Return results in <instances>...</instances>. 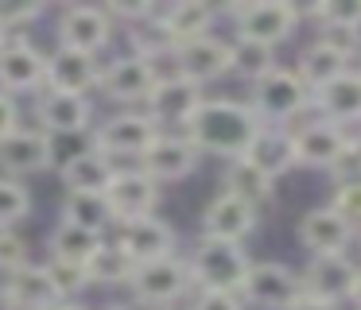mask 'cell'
Returning <instances> with one entry per match:
<instances>
[{"instance_id": "603a6c76", "label": "cell", "mask_w": 361, "mask_h": 310, "mask_svg": "<svg viewBox=\"0 0 361 310\" xmlns=\"http://www.w3.org/2000/svg\"><path fill=\"white\" fill-rule=\"evenodd\" d=\"M156 23L164 31V39L171 46H187L195 39L214 35V23H218V8L206 4V0H175V4H159Z\"/></svg>"}, {"instance_id": "e0dca14e", "label": "cell", "mask_w": 361, "mask_h": 310, "mask_svg": "<svg viewBox=\"0 0 361 310\" xmlns=\"http://www.w3.org/2000/svg\"><path fill=\"white\" fill-rule=\"evenodd\" d=\"M202 101H206L202 85L187 82V78H167V82H156L144 113H148L164 132H183L195 120L198 108H202Z\"/></svg>"}, {"instance_id": "7bdbcfd3", "label": "cell", "mask_w": 361, "mask_h": 310, "mask_svg": "<svg viewBox=\"0 0 361 310\" xmlns=\"http://www.w3.org/2000/svg\"><path fill=\"white\" fill-rule=\"evenodd\" d=\"M16 128H24V108H20V97L0 89V140H8Z\"/></svg>"}, {"instance_id": "7a4b0ae2", "label": "cell", "mask_w": 361, "mask_h": 310, "mask_svg": "<svg viewBox=\"0 0 361 310\" xmlns=\"http://www.w3.org/2000/svg\"><path fill=\"white\" fill-rule=\"evenodd\" d=\"M245 101H249L252 113L260 116V124H268V128H291V120L314 113V93L295 74V66H276L268 78L249 85Z\"/></svg>"}, {"instance_id": "d6a6232c", "label": "cell", "mask_w": 361, "mask_h": 310, "mask_svg": "<svg viewBox=\"0 0 361 310\" xmlns=\"http://www.w3.org/2000/svg\"><path fill=\"white\" fill-rule=\"evenodd\" d=\"M303 16H311L319 31H342V35H361V0H319Z\"/></svg>"}, {"instance_id": "ee69618b", "label": "cell", "mask_w": 361, "mask_h": 310, "mask_svg": "<svg viewBox=\"0 0 361 310\" xmlns=\"http://www.w3.org/2000/svg\"><path fill=\"white\" fill-rule=\"evenodd\" d=\"M291 310H342L338 302H326V299H314V294H303Z\"/></svg>"}, {"instance_id": "f1b7e54d", "label": "cell", "mask_w": 361, "mask_h": 310, "mask_svg": "<svg viewBox=\"0 0 361 310\" xmlns=\"http://www.w3.org/2000/svg\"><path fill=\"white\" fill-rule=\"evenodd\" d=\"M221 190L241 198V202H249V206H257V209L272 206V198H276V182L264 170L252 167L249 159H229L226 163V170H221Z\"/></svg>"}, {"instance_id": "9c48e42d", "label": "cell", "mask_w": 361, "mask_h": 310, "mask_svg": "<svg viewBox=\"0 0 361 310\" xmlns=\"http://www.w3.org/2000/svg\"><path fill=\"white\" fill-rule=\"evenodd\" d=\"M0 89L12 97L47 89V51L32 43V35L0 39Z\"/></svg>"}, {"instance_id": "9a60e30c", "label": "cell", "mask_w": 361, "mask_h": 310, "mask_svg": "<svg viewBox=\"0 0 361 310\" xmlns=\"http://www.w3.org/2000/svg\"><path fill=\"white\" fill-rule=\"evenodd\" d=\"M257 229H260V209L241 202V198H233V194H226V190L214 194L206 202L202 217H198V237L233 240V244H245Z\"/></svg>"}, {"instance_id": "816d5d0a", "label": "cell", "mask_w": 361, "mask_h": 310, "mask_svg": "<svg viewBox=\"0 0 361 310\" xmlns=\"http://www.w3.org/2000/svg\"><path fill=\"white\" fill-rule=\"evenodd\" d=\"M357 140H361V132H357Z\"/></svg>"}, {"instance_id": "d6986e66", "label": "cell", "mask_w": 361, "mask_h": 310, "mask_svg": "<svg viewBox=\"0 0 361 310\" xmlns=\"http://www.w3.org/2000/svg\"><path fill=\"white\" fill-rule=\"evenodd\" d=\"M102 66L105 62L97 58V54L71 51V46L55 43L47 51V89L90 97V93H97V85H102Z\"/></svg>"}, {"instance_id": "bcb514c9", "label": "cell", "mask_w": 361, "mask_h": 310, "mask_svg": "<svg viewBox=\"0 0 361 310\" xmlns=\"http://www.w3.org/2000/svg\"><path fill=\"white\" fill-rule=\"evenodd\" d=\"M350 302L361 310V268H357V283H353V294H350Z\"/></svg>"}, {"instance_id": "44dd1931", "label": "cell", "mask_w": 361, "mask_h": 310, "mask_svg": "<svg viewBox=\"0 0 361 310\" xmlns=\"http://www.w3.org/2000/svg\"><path fill=\"white\" fill-rule=\"evenodd\" d=\"M295 132V155L299 167H314V170H330V163L345 151V144L353 140L350 128H338V124L322 120V116H311L303 124H291Z\"/></svg>"}, {"instance_id": "836d02e7", "label": "cell", "mask_w": 361, "mask_h": 310, "mask_svg": "<svg viewBox=\"0 0 361 310\" xmlns=\"http://www.w3.org/2000/svg\"><path fill=\"white\" fill-rule=\"evenodd\" d=\"M233 43V74L241 82L257 85L260 78H268L280 62H276V51L264 43H249V39H229Z\"/></svg>"}, {"instance_id": "d590c367", "label": "cell", "mask_w": 361, "mask_h": 310, "mask_svg": "<svg viewBox=\"0 0 361 310\" xmlns=\"http://www.w3.org/2000/svg\"><path fill=\"white\" fill-rule=\"evenodd\" d=\"M43 264H47L51 279H55L59 294H63L66 302H78L82 294L90 291V271L86 264H71V260H55V256H43Z\"/></svg>"}, {"instance_id": "4fadbf2b", "label": "cell", "mask_w": 361, "mask_h": 310, "mask_svg": "<svg viewBox=\"0 0 361 310\" xmlns=\"http://www.w3.org/2000/svg\"><path fill=\"white\" fill-rule=\"evenodd\" d=\"M121 248L128 252V260L140 268V264H156L167 256H179V232L171 221H164L159 213L140 217V221H125L109 232Z\"/></svg>"}, {"instance_id": "74e56055", "label": "cell", "mask_w": 361, "mask_h": 310, "mask_svg": "<svg viewBox=\"0 0 361 310\" xmlns=\"http://www.w3.org/2000/svg\"><path fill=\"white\" fill-rule=\"evenodd\" d=\"M39 16H43V4H0V39L27 35V27Z\"/></svg>"}, {"instance_id": "5b68a950", "label": "cell", "mask_w": 361, "mask_h": 310, "mask_svg": "<svg viewBox=\"0 0 361 310\" xmlns=\"http://www.w3.org/2000/svg\"><path fill=\"white\" fill-rule=\"evenodd\" d=\"M190 294H195V275H190L187 256L140 264L128 283V302H136L140 310H171Z\"/></svg>"}, {"instance_id": "b9f144b4", "label": "cell", "mask_w": 361, "mask_h": 310, "mask_svg": "<svg viewBox=\"0 0 361 310\" xmlns=\"http://www.w3.org/2000/svg\"><path fill=\"white\" fill-rule=\"evenodd\" d=\"M330 206H334L338 213L345 217V221L357 225V232H361V182L334 186V194H330Z\"/></svg>"}, {"instance_id": "60d3db41", "label": "cell", "mask_w": 361, "mask_h": 310, "mask_svg": "<svg viewBox=\"0 0 361 310\" xmlns=\"http://www.w3.org/2000/svg\"><path fill=\"white\" fill-rule=\"evenodd\" d=\"M187 310H249L237 291H195Z\"/></svg>"}, {"instance_id": "4316f807", "label": "cell", "mask_w": 361, "mask_h": 310, "mask_svg": "<svg viewBox=\"0 0 361 310\" xmlns=\"http://www.w3.org/2000/svg\"><path fill=\"white\" fill-rule=\"evenodd\" d=\"M314 116L338 124V128H350L361 124V70H345L342 78H334L330 85L314 89Z\"/></svg>"}, {"instance_id": "f35d334b", "label": "cell", "mask_w": 361, "mask_h": 310, "mask_svg": "<svg viewBox=\"0 0 361 310\" xmlns=\"http://www.w3.org/2000/svg\"><path fill=\"white\" fill-rule=\"evenodd\" d=\"M105 12H109V20L117 23V27L125 23V27L133 31V27H140V23L156 20L159 4H152V0H109V4H105Z\"/></svg>"}, {"instance_id": "e575fe53", "label": "cell", "mask_w": 361, "mask_h": 310, "mask_svg": "<svg viewBox=\"0 0 361 310\" xmlns=\"http://www.w3.org/2000/svg\"><path fill=\"white\" fill-rule=\"evenodd\" d=\"M32 213V190L20 178L0 175V229H20Z\"/></svg>"}, {"instance_id": "484cf974", "label": "cell", "mask_w": 361, "mask_h": 310, "mask_svg": "<svg viewBox=\"0 0 361 310\" xmlns=\"http://www.w3.org/2000/svg\"><path fill=\"white\" fill-rule=\"evenodd\" d=\"M55 170H59V182H63V194H105L113 175L121 170V163H113L109 155H102L90 144L66 163H59Z\"/></svg>"}, {"instance_id": "4dcf8cb0", "label": "cell", "mask_w": 361, "mask_h": 310, "mask_svg": "<svg viewBox=\"0 0 361 310\" xmlns=\"http://www.w3.org/2000/svg\"><path fill=\"white\" fill-rule=\"evenodd\" d=\"M59 221L74 225V229H86V232H97V237H109L113 232V213H109L105 194H63Z\"/></svg>"}, {"instance_id": "8992f818", "label": "cell", "mask_w": 361, "mask_h": 310, "mask_svg": "<svg viewBox=\"0 0 361 310\" xmlns=\"http://www.w3.org/2000/svg\"><path fill=\"white\" fill-rule=\"evenodd\" d=\"M226 16L233 20V39H249V43L280 46L303 23V8L291 0H245V4H229Z\"/></svg>"}, {"instance_id": "8fae6325", "label": "cell", "mask_w": 361, "mask_h": 310, "mask_svg": "<svg viewBox=\"0 0 361 310\" xmlns=\"http://www.w3.org/2000/svg\"><path fill=\"white\" fill-rule=\"evenodd\" d=\"M245 306L257 310H291L303 299V279L295 268L280 260H252V271L241 287Z\"/></svg>"}, {"instance_id": "30bf717a", "label": "cell", "mask_w": 361, "mask_h": 310, "mask_svg": "<svg viewBox=\"0 0 361 310\" xmlns=\"http://www.w3.org/2000/svg\"><path fill=\"white\" fill-rule=\"evenodd\" d=\"M113 35H117V23L109 20L105 4H66L55 20L59 46L86 51V54H97V58L109 51Z\"/></svg>"}, {"instance_id": "f546056e", "label": "cell", "mask_w": 361, "mask_h": 310, "mask_svg": "<svg viewBox=\"0 0 361 310\" xmlns=\"http://www.w3.org/2000/svg\"><path fill=\"white\" fill-rule=\"evenodd\" d=\"M86 271H90V291H94V287H105V291H117L121 287V291H128L136 264L128 260V252L117 244V240L105 237L102 248L94 252V260L86 264Z\"/></svg>"}, {"instance_id": "5bb4252c", "label": "cell", "mask_w": 361, "mask_h": 310, "mask_svg": "<svg viewBox=\"0 0 361 310\" xmlns=\"http://www.w3.org/2000/svg\"><path fill=\"white\" fill-rule=\"evenodd\" d=\"M51 167H55V144L35 124H24L8 140H0V175L27 182V178L43 175Z\"/></svg>"}, {"instance_id": "7402d4cb", "label": "cell", "mask_w": 361, "mask_h": 310, "mask_svg": "<svg viewBox=\"0 0 361 310\" xmlns=\"http://www.w3.org/2000/svg\"><path fill=\"white\" fill-rule=\"evenodd\" d=\"M179 70L187 82L195 85H214L221 78L233 74V43L221 35H206V39H195V43L179 46Z\"/></svg>"}, {"instance_id": "1f68e13d", "label": "cell", "mask_w": 361, "mask_h": 310, "mask_svg": "<svg viewBox=\"0 0 361 310\" xmlns=\"http://www.w3.org/2000/svg\"><path fill=\"white\" fill-rule=\"evenodd\" d=\"M102 240L105 237H97V232H86V229H74V225H66V221H55V229H51V237H47V256L71 260V264H90L94 252L102 248Z\"/></svg>"}, {"instance_id": "ffe728a7", "label": "cell", "mask_w": 361, "mask_h": 310, "mask_svg": "<svg viewBox=\"0 0 361 310\" xmlns=\"http://www.w3.org/2000/svg\"><path fill=\"white\" fill-rule=\"evenodd\" d=\"M198 163H202V155H198V147L190 144L183 132H159V140L144 151L140 167L148 170L159 186H171V182H183V178L195 175Z\"/></svg>"}, {"instance_id": "ac0fdd59", "label": "cell", "mask_w": 361, "mask_h": 310, "mask_svg": "<svg viewBox=\"0 0 361 310\" xmlns=\"http://www.w3.org/2000/svg\"><path fill=\"white\" fill-rule=\"evenodd\" d=\"M299 244L307 248V256H334L350 252V244L357 240V225L345 221L334 206H314L299 217Z\"/></svg>"}, {"instance_id": "c3c4849f", "label": "cell", "mask_w": 361, "mask_h": 310, "mask_svg": "<svg viewBox=\"0 0 361 310\" xmlns=\"http://www.w3.org/2000/svg\"><path fill=\"white\" fill-rule=\"evenodd\" d=\"M0 310H16V306H12V299L4 294V287H0Z\"/></svg>"}, {"instance_id": "6da1fadb", "label": "cell", "mask_w": 361, "mask_h": 310, "mask_svg": "<svg viewBox=\"0 0 361 310\" xmlns=\"http://www.w3.org/2000/svg\"><path fill=\"white\" fill-rule=\"evenodd\" d=\"M260 116L252 113L249 101L241 97H210L206 93L202 108L195 120L183 128V136L198 147V155H214V159H245L252 140L260 136Z\"/></svg>"}, {"instance_id": "7c38bea8", "label": "cell", "mask_w": 361, "mask_h": 310, "mask_svg": "<svg viewBox=\"0 0 361 310\" xmlns=\"http://www.w3.org/2000/svg\"><path fill=\"white\" fill-rule=\"evenodd\" d=\"M97 124L94 97H78V93H55L43 89L35 97V128H43L47 136H90Z\"/></svg>"}, {"instance_id": "8d00e7d4", "label": "cell", "mask_w": 361, "mask_h": 310, "mask_svg": "<svg viewBox=\"0 0 361 310\" xmlns=\"http://www.w3.org/2000/svg\"><path fill=\"white\" fill-rule=\"evenodd\" d=\"M32 264V240L20 229H0V279Z\"/></svg>"}, {"instance_id": "83f0119b", "label": "cell", "mask_w": 361, "mask_h": 310, "mask_svg": "<svg viewBox=\"0 0 361 310\" xmlns=\"http://www.w3.org/2000/svg\"><path fill=\"white\" fill-rule=\"evenodd\" d=\"M245 159L252 163L257 170H264L272 182H280L283 175L299 167V155H295V132L291 128H260V136L252 140V147L245 151Z\"/></svg>"}, {"instance_id": "f5cc1de1", "label": "cell", "mask_w": 361, "mask_h": 310, "mask_svg": "<svg viewBox=\"0 0 361 310\" xmlns=\"http://www.w3.org/2000/svg\"><path fill=\"white\" fill-rule=\"evenodd\" d=\"M357 240H361V232H357Z\"/></svg>"}, {"instance_id": "7dc6e473", "label": "cell", "mask_w": 361, "mask_h": 310, "mask_svg": "<svg viewBox=\"0 0 361 310\" xmlns=\"http://www.w3.org/2000/svg\"><path fill=\"white\" fill-rule=\"evenodd\" d=\"M55 310H90V306H86V302H59Z\"/></svg>"}, {"instance_id": "ba28073f", "label": "cell", "mask_w": 361, "mask_h": 310, "mask_svg": "<svg viewBox=\"0 0 361 310\" xmlns=\"http://www.w3.org/2000/svg\"><path fill=\"white\" fill-rule=\"evenodd\" d=\"M105 202H109L113 213V229L125 221H140V217H152L164 202V186L140 167V163H128L113 175L109 190H105Z\"/></svg>"}, {"instance_id": "52a82bcc", "label": "cell", "mask_w": 361, "mask_h": 310, "mask_svg": "<svg viewBox=\"0 0 361 310\" xmlns=\"http://www.w3.org/2000/svg\"><path fill=\"white\" fill-rule=\"evenodd\" d=\"M156 89V74H152L148 58L136 51H117L113 58H105L102 66V93L105 101H113L117 108H144Z\"/></svg>"}, {"instance_id": "cb8c5ba5", "label": "cell", "mask_w": 361, "mask_h": 310, "mask_svg": "<svg viewBox=\"0 0 361 310\" xmlns=\"http://www.w3.org/2000/svg\"><path fill=\"white\" fill-rule=\"evenodd\" d=\"M353 66H357V54H350L330 35H314V43H307L295 58V74L311 85V93L322 89V85H330L334 78H342L345 70H353Z\"/></svg>"}, {"instance_id": "d4e9b609", "label": "cell", "mask_w": 361, "mask_h": 310, "mask_svg": "<svg viewBox=\"0 0 361 310\" xmlns=\"http://www.w3.org/2000/svg\"><path fill=\"white\" fill-rule=\"evenodd\" d=\"M0 287H4V294L12 299L16 310H55L59 302H66L63 294H59V287H55V279H51V271L43 260H32L20 271L4 275Z\"/></svg>"}, {"instance_id": "3957f363", "label": "cell", "mask_w": 361, "mask_h": 310, "mask_svg": "<svg viewBox=\"0 0 361 310\" xmlns=\"http://www.w3.org/2000/svg\"><path fill=\"white\" fill-rule=\"evenodd\" d=\"M159 132L164 128L144 108H113V113L97 116L94 132H90V144L102 155H109L113 163L128 167V163L144 159V151L159 140Z\"/></svg>"}, {"instance_id": "ab89813d", "label": "cell", "mask_w": 361, "mask_h": 310, "mask_svg": "<svg viewBox=\"0 0 361 310\" xmlns=\"http://www.w3.org/2000/svg\"><path fill=\"white\" fill-rule=\"evenodd\" d=\"M330 182L334 186H345V182H361V140H357V132H353V140L345 144V151L338 155L334 163H330Z\"/></svg>"}, {"instance_id": "277c9868", "label": "cell", "mask_w": 361, "mask_h": 310, "mask_svg": "<svg viewBox=\"0 0 361 310\" xmlns=\"http://www.w3.org/2000/svg\"><path fill=\"white\" fill-rule=\"evenodd\" d=\"M190 275H195V291H237L241 294L245 279L252 271V256L245 244L233 240H214L198 237L195 248L187 252Z\"/></svg>"}, {"instance_id": "f6af8a7d", "label": "cell", "mask_w": 361, "mask_h": 310, "mask_svg": "<svg viewBox=\"0 0 361 310\" xmlns=\"http://www.w3.org/2000/svg\"><path fill=\"white\" fill-rule=\"evenodd\" d=\"M97 310H140L136 302H105V306H97Z\"/></svg>"}, {"instance_id": "681fc988", "label": "cell", "mask_w": 361, "mask_h": 310, "mask_svg": "<svg viewBox=\"0 0 361 310\" xmlns=\"http://www.w3.org/2000/svg\"><path fill=\"white\" fill-rule=\"evenodd\" d=\"M357 70H361V58H357Z\"/></svg>"}, {"instance_id": "f907efd6", "label": "cell", "mask_w": 361, "mask_h": 310, "mask_svg": "<svg viewBox=\"0 0 361 310\" xmlns=\"http://www.w3.org/2000/svg\"><path fill=\"white\" fill-rule=\"evenodd\" d=\"M171 310H183V306H171Z\"/></svg>"}, {"instance_id": "2e32d148", "label": "cell", "mask_w": 361, "mask_h": 310, "mask_svg": "<svg viewBox=\"0 0 361 310\" xmlns=\"http://www.w3.org/2000/svg\"><path fill=\"white\" fill-rule=\"evenodd\" d=\"M357 268L350 252H334V256H311V260L299 268V279H303V294H314V299L326 302H350L353 283H357Z\"/></svg>"}]
</instances>
